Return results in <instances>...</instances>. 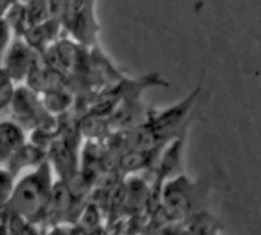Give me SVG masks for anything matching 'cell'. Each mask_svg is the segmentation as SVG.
Wrapping results in <instances>:
<instances>
[{
  "mask_svg": "<svg viewBox=\"0 0 261 235\" xmlns=\"http://www.w3.org/2000/svg\"><path fill=\"white\" fill-rule=\"evenodd\" d=\"M37 60L39 54L31 49L22 37H14L0 60V69L14 85H25Z\"/></svg>",
  "mask_w": 261,
  "mask_h": 235,
  "instance_id": "4",
  "label": "cell"
},
{
  "mask_svg": "<svg viewBox=\"0 0 261 235\" xmlns=\"http://www.w3.org/2000/svg\"><path fill=\"white\" fill-rule=\"evenodd\" d=\"M63 34V28L60 20L48 19L42 23H37L28 28L23 34V40L28 43L31 49H34L39 56L45 53L51 45H54Z\"/></svg>",
  "mask_w": 261,
  "mask_h": 235,
  "instance_id": "6",
  "label": "cell"
},
{
  "mask_svg": "<svg viewBox=\"0 0 261 235\" xmlns=\"http://www.w3.org/2000/svg\"><path fill=\"white\" fill-rule=\"evenodd\" d=\"M75 203H77V198L72 195L68 185L65 181L56 180L53 186L51 200H49L45 221H53L54 224L65 223L74 214Z\"/></svg>",
  "mask_w": 261,
  "mask_h": 235,
  "instance_id": "5",
  "label": "cell"
},
{
  "mask_svg": "<svg viewBox=\"0 0 261 235\" xmlns=\"http://www.w3.org/2000/svg\"><path fill=\"white\" fill-rule=\"evenodd\" d=\"M14 185H16V177L5 166H0V214L4 212V209L7 207L11 198Z\"/></svg>",
  "mask_w": 261,
  "mask_h": 235,
  "instance_id": "9",
  "label": "cell"
},
{
  "mask_svg": "<svg viewBox=\"0 0 261 235\" xmlns=\"http://www.w3.org/2000/svg\"><path fill=\"white\" fill-rule=\"evenodd\" d=\"M0 235H10V227H8V220L5 214H0Z\"/></svg>",
  "mask_w": 261,
  "mask_h": 235,
  "instance_id": "11",
  "label": "cell"
},
{
  "mask_svg": "<svg viewBox=\"0 0 261 235\" xmlns=\"http://www.w3.org/2000/svg\"><path fill=\"white\" fill-rule=\"evenodd\" d=\"M13 39H14L13 31L8 27L7 20L2 17V19H0V60H2V57H4L5 51L8 49V46H10Z\"/></svg>",
  "mask_w": 261,
  "mask_h": 235,
  "instance_id": "10",
  "label": "cell"
},
{
  "mask_svg": "<svg viewBox=\"0 0 261 235\" xmlns=\"http://www.w3.org/2000/svg\"><path fill=\"white\" fill-rule=\"evenodd\" d=\"M48 160V152L36 145H33L31 142H25L11 157L10 160L4 165L16 178L17 175L25 171V169H36L37 166H40L43 162Z\"/></svg>",
  "mask_w": 261,
  "mask_h": 235,
  "instance_id": "7",
  "label": "cell"
},
{
  "mask_svg": "<svg viewBox=\"0 0 261 235\" xmlns=\"http://www.w3.org/2000/svg\"><path fill=\"white\" fill-rule=\"evenodd\" d=\"M8 109L11 112V120L19 123L27 133L37 128L49 115L40 101V95L27 85L16 86Z\"/></svg>",
  "mask_w": 261,
  "mask_h": 235,
  "instance_id": "3",
  "label": "cell"
},
{
  "mask_svg": "<svg viewBox=\"0 0 261 235\" xmlns=\"http://www.w3.org/2000/svg\"><path fill=\"white\" fill-rule=\"evenodd\" d=\"M54 181V171L46 160L16 180L14 191L4 211L37 226L46 220Z\"/></svg>",
  "mask_w": 261,
  "mask_h": 235,
  "instance_id": "1",
  "label": "cell"
},
{
  "mask_svg": "<svg viewBox=\"0 0 261 235\" xmlns=\"http://www.w3.org/2000/svg\"><path fill=\"white\" fill-rule=\"evenodd\" d=\"M28 140V133L14 120H0V165H5L10 157Z\"/></svg>",
  "mask_w": 261,
  "mask_h": 235,
  "instance_id": "8",
  "label": "cell"
},
{
  "mask_svg": "<svg viewBox=\"0 0 261 235\" xmlns=\"http://www.w3.org/2000/svg\"><path fill=\"white\" fill-rule=\"evenodd\" d=\"M94 8L95 0H63L60 14L63 33L85 48L97 46L98 23Z\"/></svg>",
  "mask_w": 261,
  "mask_h": 235,
  "instance_id": "2",
  "label": "cell"
}]
</instances>
